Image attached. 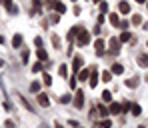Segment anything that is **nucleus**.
Listing matches in <instances>:
<instances>
[{"label": "nucleus", "mask_w": 148, "mask_h": 128, "mask_svg": "<svg viewBox=\"0 0 148 128\" xmlns=\"http://www.w3.org/2000/svg\"><path fill=\"white\" fill-rule=\"evenodd\" d=\"M58 74H60L62 78H66V74H68V68H66V64H60V66H58Z\"/></svg>", "instance_id": "obj_18"}, {"label": "nucleus", "mask_w": 148, "mask_h": 128, "mask_svg": "<svg viewBox=\"0 0 148 128\" xmlns=\"http://www.w3.org/2000/svg\"><path fill=\"white\" fill-rule=\"evenodd\" d=\"M146 44H148V42H146Z\"/></svg>", "instance_id": "obj_44"}, {"label": "nucleus", "mask_w": 148, "mask_h": 128, "mask_svg": "<svg viewBox=\"0 0 148 128\" xmlns=\"http://www.w3.org/2000/svg\"><path fill=\"white\" fill-rule=\"evenodd\" d=\"M132 114H134V116H140V114H142L140 104H132Z\"/></svg>", "instance_id": "obj_20"}, {"label": "nucleus", "mask_w": 148, "mask_h": 128, "mask_svg": "<svg viewBox=\"0 0 148 128\" xmlns=\"http://www.w3.org/2000/svg\"><path fill=\"white\" fill-rule=\"evenodd\" d=\"M22 34H14V38H12V48H20L22 46Z\"/></svg>", "instance_id": "obj_7"}, {"label": "nucleus", "mask_w": 148, "mask_h": 128, "mask_svg": "<svg viewBox=\"0 0 148 128\" xmlns=\"http://www.w3.org/2000/svg\"><path fill=\"white\" fill-rule=\"evenodd\" d=\"M94 2H100V0H94Z\"/></svg>", "instance_id": "obj_40"}, {"label": "nucleus", "mask_w": 148, "mask_h": 128, "mask_svg": "<svg viewBox=\"0 0 148 128\" xmlns=\"http://www.w3.org/2000/svg\"><path fill=\"white\" fill-rule=\"evenodd\" d=\"M108 48H110V54H118V52H120V40H118V38H110Z\"/></svg>", "instance_id": "obj_2"}, {"label": "nucleus", "mask_w": 148, "mask_h": 128, "mask_svg": "<svg viewBox=\"0 0 148 128\" xmlns=\"http://www.w3.org/2000/svg\"><path fill=\"white\" fill-rule=\"evenodd\" d=\"M90 88H94L96 84H98V72H96V68H92V76H90Z\"/></svg>", "instance_id": "obj_10"}, {"label": "nucleus", "mask_w": 148, "mask_h": 128, "mask_svg": "<svg viewBox=\"0 0 148 128\" xmlns=\"http://www.w3.org/2000/svg\"><path fill=\"white\" fill-rule=\"evenodd\" d=\"M118 12H122V14H128V12H130V4H128V2H118Z\"/></svg>", "instance_id": "obj_8"}, {"label": "nucleus", "mask_w": 148, "mask_h": 128, "mask_svg": "<svg viewBox=\"0 0 148 128\" xmlns=\"http://www.w3.org/2000/svg\"><path fill=\"white\" fill-rule=\"evenodd\" d=\"M98 112L102 114V116H106V114H110V112H108V108H106L104 104H98Z\"/></svg>", "instance_id": "obj_25"}, {"label": "nucleus", "mask_w": 148, "mask_h": 128, "mask_svg": "<svg viewBox=\"0 0 148 128\" xmlns=\"http://www.w3.org/2000/svg\"><path fill=\"white\" fill-rule=\"evenodd\" d=\"M40 90V82H32L30 84V92H38Z\"/></svg>", "instance_id": "obj_26"}, {"label": "nucleus", "mask_w": 148, "mask_h": 128, "mask_svg": "<svg viewBox=\"0 0 148 128\" xmlns=\"http://www.w3.org/2000/svg\"><path fill=\"white\" fill-rule=\"evenodd\" d=\"M76 42H78V46H86V44L90 42V32L84 30V28H80V32H78V36H76Z\"/></svg>", "instance_id": "obj_1"}, {"label": "nucleus", "mask_w": 148, "mask_h": 128, "mask_svg": "<svg viewBox=\"0 0 148 128\" xmlns=\"http://www.w3.org/2000/svg\"><path fill=\"white\" fill-rule=\"evenodd\" d=\"M40 70H42V62H38V64L32 66V72H40Z\"/></svg>", "instance_id": "obj_30"}, {"label": "nucleus", "mask_w": 148, "mask_h": 128, "mask_svg": "<svg viewBox=\"0 0 148 128\" xmlns=\"http://www.w3.org/2000/svg\"><path fill=\"white\" fill-rule=\"evenodd\" d=\"M46 6H48V8H54V6H56V0H48Z\"/></svg>", "instance_id": "obj_34"}, {"label": "nucleus", "mask_w": 148, "mask_h": 128, "mask_svg": "<svg viewBox=\"0 0 148 128\" xmlns=\"http://www.w3.org/2000/svg\"><path fill=\"white\" fill-rule=\"evenodd\" d=\"M78 32H80V26H76V28H70V32H68V42H72L74 38L78 36Z\"/></svg>", "instance_id": "obj_12"}, {"label": "nucleus", "mask_w": 148, "mask_h": 128, "mask_svg": "<svg viewBox=\"0 0 148 128\" xmlns=\"http://www.w3.org/2000/svg\"><path fill=\"white\" fill-rule=\"evenodd\" d=\"M76 128H78V126H76Z\"/></svg>", "instance_id": "obj_45"}, {"label": "nucleus", "mask_w": 148, "mask_h": 128, "mask_svg": "<svg viewBox=\"0 0 148 128\" xmlns=\"http://www.w3.org/2000/svg\"><path fill=\"white\" fill-rule=\"evenodd\" d=\"M132 24H134V26H140V24H142V16H140V14L132 16Z\"/></svg>", "instance_id": "obj_24"}, {"label": "nucleus", "mask_w": 148, "mask_h": 128, "mask_svg": "<svg viewBox=\"0 0 148 128\" xmlns=\"http://www.w3.org/2000/svg\"><path fill=\"white\" fill-rule=\"evenodd\" d=\"M136 2H138V4H142V2H146V0H136Z\"/></svg>", "instance_id": "obj_38"}, {"label": "nucleus", "mask_w": 148, "mask_h": 128, "mask_svg": "<svg viewBox=\"0 0 148 128\" xmlns=\"http://www.w3.org/2000/svg\"><path fill=\"white\" fill-rule=\"evenodd\" d=\"M130 38H132V34H130V32H122V34H120V38H118V40H120V42H128V40H130Z\"/></svg>", "instance_id": "obj_22"}, {"label": "nucleus", "mask_w": 148, "mask_h": 128, "mask_svg": "<svg viewBox=\"0 0 148 128\" xmlns=\"http://www.w3.org/2000/svg\"><path fill=\"white\" fill-rule=\"evenodd\" d=\"M6 128H14V122L12 120H6Z\"/></svg>", "instance_id": "obj_36"}, {"label": "nucleus", "mask_w": 148, "mask_h": 128, "mask_svg": "<svg viewBox=\"0 0 148 128\" xmlns=\"http://www.w3.org/2000/svg\"><path fill=\"white\" fill-rule=\"evenodd\" d=\"M36 56H38L40 60H46V58H48V54H46L44 48H38V50H36Z\"/></svg>", "instance_id": "obj_19"}, {"label": "nucleus", "mask_w": 148, "mask_h": 128, "mask_svg": "<svg viewBox=\"0 0 148 128\" xmlns=\"http://www.w3.org/2000/svg\"><path fill=\"white\" fill-rule=\"evenodd\" d=\"M0 44H4V36H0Z\"/></svg>", "instance_id": "obj_37"}, {"label": "nucleus", "mask_w": 148, "mask_h": 128, "mask_svg": "<svg viewBox=\"0 0 148 128\" xmlns=\"http://www.w3.org/2000/svg\"><path fill=\"white\" fill-rule=\"evenodd\" d=\"M72 2H74V0H72Z\"/></svg>", "instance_id": "obj_43"}, {"label": "nucleus", "mask_w": 148, "mask_h": 128, "mask_svg": "<svg viewBox=\"0 0 148 128\" xmlns=\"http://www.w3.org/2000/svg\"><path fill=\"white\" fill-rule=\"evenodd\" d=\"M102 100H104V102H112V94H110V92H108V90H104V92H102Z\"/></svg>", "instance_id": "obj_21"}, {"label": "nucleus", "mask_w": 148, "mask_h": 128, "mask_svg": "<svg viewBox=\"0 0 148 128\" xmlns=\"http://www.w3.org/2000/svg\"><path fill=\"white\" fill-rule=\"evenodd\" d=\"M54 10H56L58 14H64V12H66V6H64L62 2H58V0H56V6H54Z\"/></svg>", "instance_id": "obj_15"}, {"label": "nucleus", "mask_w": 148, "mask_h": 128, "mask_svg": "<svg viewBox=\"0 0 148 128\" xmlns=\"http://www.w3.org/2000/svg\"><path fill=\"white\" fill-rule=\"evenodd\" d=\"M110 126H112L110 120H102V122H98V128H110Z\"/></svg>", "instance_id": "obj_27"}, {"label": "nucleus", "mask_w": 148, "mask_h": 128, "mask_svg": "<svg viewBox=\"0 0 148 128\" xmlns=\"http://www.w3.org/2000/svg\"><path fill=\"white\" fill-rule=\"evenodd\" d=\"M44 84H46V86H50V84H52V76H50V74H44Z\"/></svg>", "instance_id": "obj_29"}, {"label": "nucleus", "mask_w": 148, "mask_h": 128, "mask_svg": "<svg viewBox=\"0 0 148 128\" xmlns=\"http://www.w3.org/2000/svg\"><path fill=\"white\" fill-rule=\"evenodd\" d=\"M94 48H96V54H98V56L104 54V40H102V38H98V40L94 42Z\"/></svg>", "instance_id": "obj_6"}, {"label": "nucleus", "mask_w": 148, "mask_h": 128, "mask_svg": "<svg viewBox=\"0 0 148 128\" xmlns=\"http://www.w3.org/2000/svg\"><path fill=\"white\" fill-rule=\"evenodd\" d=\"M82 68V56H74V62H72V74L76 76Z\"/></svg>", "instance_id": "obj_4"}, {"label": "nucleus", "mask_w": 148, "mask_h": 128, "mask_svg": "<svg viewBox=\"0 0 148 128\" xmlns=\"http://www.w3.org/2000/svg\"><path fill=\"white\" fill-rule=\"evenodd\" d=\"M90 72H92V70L82 68V70H80V74H78V78H80V80H88V78H90Z\"/></svg>", "instance_id": "obj_14"}, {"label": "nucleus", "mask_w": 148, "mask_h": 128, "mask_svg": "<svg viewBox=\"0 0 148 128\" xmlns=\"http://www.w3.org/2000/svg\"><path fill=\"white\" fill-rule=\"evenodd\" d=\"M138 64H140L142 68H148V54H140V56H138Z\"/></svg>", "instance_id": "obj_13"}, {"label": "nucleus", "mask_w": 148, "mask_h": 128, "mask_svg": "<svg viewBox=\"0 0 148 128\" xmlns=\"http://www.w3.org/2000/svg\"><path fill=\"white\" fill-rule=\"evenodd\" d=\"M110 72H112V74H122V72H124V66H122V64H114Z\"/></svg>", "instance_id": "obj_17"}, {"label": "nucleus", "mask_w": 148, "mask_h": 128, "mask_svg": "<svg viewBox=\"0 0 148 128\" xmlns=\"http://www.w3.org/2000/svg\"><path fill=\"white\" fill-rule=\"evenodd\" d=\"M52 44H54L56 48H60V38H58V36H54V34H52Z\"/></svg>", "instance_id": "obj_28"}, {"label": "nucleus", "mask_w": 148, "mask_h": 128, "mask_svg": "<svg viewBox=\"0 0 148 128\" xmlns=\"http://www.w3.org/2000/svg\"><path fill=\"white\" fill-rule=\"evenodd\" d=\"M124 84H126L128 88H136V86H138V80H136V78H128V80H124Z\"/></svg>", "instance_id": "obj_16"}, {"label": "nucleus", "mask_w": 148, "mask_h": 128, "mask_svg": "<svg viewBox=\"0 0 148 128\" xmlns=\"http://www.w3.org/2000/svg\"><path fill=\"white\" fill-rule=\"evenodd\" d=\"M146 6H148V2H146Z\"/></svg>", "instance_id": "obj_42"}, {"label": "nucleus", "mask_w": 148, "mask_h": 128, "mask_svg": "<svg viewBox=\"0 0 148 128\" xmlns=\"http://www.w3.org/2000/svg\"><path fill=\"white\" fill-rule=\"evenodd\" d=\"M74 106H76V108H82V106H84V92H82V90H76V96H74Z\"/></svg>", "instance_id": "obj_3"}, {"label": "nucleus", "mask_w": 148, "mask_h": 128, "mask_svg": "<svg viewBox=\"0 0 148 128\" xmlns=\"http://www.w3.org/2000/svg\"><path fill=\"white\" fill-rule=\"evenodd\" d=\"M108 112H110V114H120V112H122V104L110 102V106H108Z\"/></svg>", "instance_id": "obj_5"}, {"label": "nucleus", "mask_w": 148, "mask_h": 128, "mask_svg": "<svg viewBox=\"0 0 148 128\" xmlns=\"http://www.w3.org/2000/svg\"><path fill=\"white\" fill-rule=\"evenodd\" d=\"M28 58H30V52H28V50L22 52V60H24V62H28Z\"/></svg>", "instance_id": "obj_33"}, {"label": "nucleus", "mask_w": 148, "mask_h": 128, "mask_svg": "<svg viewBox=\"0 0 148 128\" xmlns=\"http://www.w3.org/2000/svg\"><path fill=\"white\" fill-rule=\"evenodd\" d=\"M110 80H112V72L104 70V72H102V82H110Z\"/></svg>", "instance_id": "obj_23"}, {"label": "nucleus", "mask_w": 148, "mask_h": 128, "mask_svg": "<svg viewBox=\"0 0 148 128\" xmlns=\"http://www.w3.org/2000/svg\"><path fill=\"white\" fill-rule=\"evenodd\" d=\"M138 128H144V126H138Z\"/></svg>", "instance_id": "obj_41"}, {"label": "nucleus", "mask_w": 148, "mask_h": 128, "mask_svg": "<svg viewBox=\"0 0 148 128\" xmlns=\"http://www.w3.org/2000/svg\"><path fill=\"white\" fill-rule=\"evenodd\" d=\"M38 104H40V106H50V100H48V96H46L44 92L38 94Z\"/></svg>", "instance_id": "obj_9"}, {"label": "nucleus", "mask_w": 148, "mask_h": 128, "mask_svg": "<svg viewBox=\"0 0 148 128\" xmlns=\"http://www.w3.org/2000/svg\"><path fill=\"white\" fill-rule=\"evenodd\" d=\"M34 42H36V46H42V38H40V36H36Z\"/></svg>", "instance_id": "obj_35"}, {"label": "nucleus", "mask_w": 148, "mask_h": 128, "mask_svg": "<svg viewBox=\"0 0 148 128\" xmlns=\"http://www.w3.org/2000/svg\"><path fill=\"white\" fill-rule=\"evenodd\" d=\"M60 102H62V104H68V102H70V96H68V94H64V96L60 98Z\"/></svg>", "instance_id": "obj_32"}, {"label": "nucleus", "mask_w": 148, "mask_h": 128, "mask_svg": "<svg viewBox=\"0 0 148 128\" xmlns=\"http://www.w3.org/2000/svg\"><path fill=\"white\" fill-rule=\"evenodd\" d=\"M2 66H4V62H2V60H0V68H2Z\"/></svg>", "instance_id": "obj_39"}, {"label": "nucleus", "mask_w": 148, "mask_h": 128, "mask_svg": "<svg viewBox=\"0 0 148 128\" xmlns=\"http://www.w3.org/2000/svg\"><path fill=\"white\" fill-rule=\"evenodd\" d=\"M108 18H110V24H112V26H120V18H118V14L110 12V14H108Z\"/></svg>", "instance_id": "obj_11"}, {"label": "nucleus", "mask_w": 148, "mask_h": 128, "mask_svg": "<svg viewBox=\"0 0 148 128\" xmlns=\"http://www.w3.org/2000/svg\"><path fill=\"white\" fill-rule=\"evenodd\" d=\"M100 10L102 12H108V2H100Z\"/></svg>", "instance_id": "obj_31"}]
</instances>
